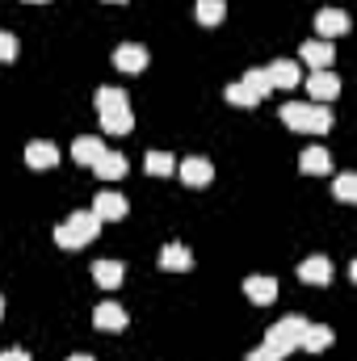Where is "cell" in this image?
Listing matches in <instances>:
<instances>
[{
	"mask_svg": "<svg viewBox=\"0 0 357 361\" xmlns=\"http://www.w3.org/2000/svg\"><path fill=\"white\" fill-rule=\"evenodd\" d=\"M122 105H131L122 89H97V109H122Z\"/></svg>",
	"mask_w": 357,
	"mask_h": 361,
	"instance_id": "25",
	"label": "cell"
},
{
	"mask_svg": "<svg viewBox=\"0 0 357 361\" xmlns=\"http://www.w3.org/2000/svg\"><path fill=\"white\" fill-rule=\"evenodd\" d=\"M332 55H337V51L328 47V38H311V42H303V59H307L315 72H320V68H328V63H332Z\"/></svg>",
	"mask_w": 357,
	"mask_h": 361,
	"instance_id": "19",
	"label": "cell"
},
{
	"mask_svg": "<svg viewBox=\"0 0 357 361\" xmlns=\"http://www.w3.org/2000/svg\"><path fill=\"white\" fill-rule=\"evenodd\" d=\"M92 277H97V286L118 290L122 277H126V269H122V261H97V265H92Z\"/></svg>",
	"mask_w": 357,
	"mask_h": 361,
	"instance_id": "21",
	"label": "cell"
},
{
	"mask_svg": "<svg viewBox=\"0 0 357 361\" xmlns=\"http://www.w3.org/2000/svg\"><path fill=\"white\" fill-rule=\"evenodd\" d=\"M0 315H4V298H0Z\"/></svg>",
	"mask_w": 357,
	"mask_h": 361,
	"instance_id": "31",
	"label": "cell"
},
{
	"mask_svg": "<svg viewBox=\"0 0 357 361\" xmlns=\"http://www.w3.org/2000/svg\"><path fill=\"white\" fill-rule=\"evenodd\" d=\"M298 277H303L307 286H328V281H332V261H328V257H307V261L298 265Z\"/></svg>",
	"mask_w": 357,
	"mask_h": 361,
	"instance_id": "10",
	"label": "cell"
},
{
	"mask_svg": "<svg viewBox=\"0 0 357 361\" xmlns=\"http://www.w3.org/2000/svg\"><path fill=\"white\" fill-rule=\"evenodd\" d=\"M332 336H337V332H332L328 324H307V328H303L298 349H307V353H324V349L332 345Z\"/></svg>",
	"mask_w": 357,
	"mask_h": 361,
	"instance_id": "13",
	"label": "cell"
},
{
	"mask_svg": "<svg viewBox=\"0 0 357 361\" xmlns=\"http://www.w3.org/2000/svg\"><path fill=\"white\" fill-rule=\"evenodd\" d=\"M68 361H92L89 353H76V357H68Z\"/></svg>",
	"mask_w": 357,
	"mask_h": 361,
	"instance_id": "30",
	"label": "cell"
},
{
	"mask_svg": "<svg viewBox=\"0 0 357 361\" xmlns=\"http://www.w3.org/2000/svg\"><path fill=\"white\" fill-rule=\"evenodd\" d=\"M303 328H307V319H298V315H286L282 324H273L265 336V345L277 353V357H286L290 349H298V341H303Z\"/></svg>",
	"mask_w": 357,
	"mask_h": 361,
	"instance_id": "4",
	"label": "cell"
},
{
	"mask_svg": "<svg viewBox=\"0 0 357 361\" xmlns=\"http://www.w3.org/2000/svg\"><path fill=\"white\" fill-rule=\"evenodd\" d=\"M143 164H147V173H152V177H169V173H177V160H173L169 152H147V160H143Z\"/></svg>",
	"mask_w": 357,
	"mask_h": 361,
	"instance_id": "23",
	"label": "cell"
},
{
	"mask_svg": "<svg viewBox=\"0 0 357 361\" xmlns=\"http://www.w3.org/2000/svg\"><path fill=\"white\" fill-rule=\"evenodd\" d=\"M97 231H101V219L92 210H76L68 223L55 227V244L68 248V252H76V248H89L92 240H97Z\"/></svg>",
	"mask_w": 357,
	"mask_h": 361,
	"instance_id": "2",
	"label": "cell"
},
{
	"mask_svg": "<svg viewBox=\"0 0 357 361\" xmlns=\"http://www.w3.org/2000/svg\"><path fill=\"white\" fill-rule=\"evenodd\" d=\"M109 4H122V0H109Z\"/></svg>",
	"mask_w": 357,
	"mask_h": 361,
	"instance_id": "32",
	"label": "cell"
},
{
	"mask_svg": "<svg viewBox=\"0 0 357 361\" xmlns=\"http://www.w3.org/2000/svg\"><path fill=\"white\" fill-rule=\"evenodd\" d=\"M265 92H269L265 68H253V72H244V80H236V85L227 89V101H231V105H261Z\"/></svg>",
	"mask_w": 357,
	"mask_h": 361,
	"instance_id": "3",
	"label": "cell"
},
{
	"mask_svg": "<svg viewBox=\"0 0 357 361\" xmlns=\"http://www.w3.org/2000/svg\"><path fill=\"white\" fill-rule=\"evenodd\" d=\"M92 324H97L101 332H122V328L131 324V315H126L118 302H101V307L92 311Z\"/></svg>",
	"mask_w": 357,
	"mask_h": 361,
	"instance_id": "9",
	"label": "cell"
},
{
	"mask_svg": "<svg viewBox=\"0 0 357 361\" xmlns=\"http://www.w3.org/2000/svg\"><path fill=\"white\" fill-rule=\"evenodd\" d=\"M181 180L185 185H193V189H206L210 180H214V169H210V160H202V156H189V160H181Z\"/></svg>",
	"mask_w": 357,
	"mask_h": 361,
	"instance_id": "6",
	"label": "cell"
},
{
	"mask_svg": "<svg viewBox=\"0 0 357 361\" xmlns=\"http://www.w3.org/2000/svg\"><path fill=\"white\" fill-rule=\"evenodd\" d=\"M0 361H34V357H30L25 349H4V353H0Z\"/></svg>",
	"mask_w": 357,
	"mask_h": 361,
	"instance_id": "29",
	"label": "cell"
},
{
	"mask_svg": "<svg viewBox=\"0 0 357 361\" xmlns=\"http://www.w3.org/2000/svg\"><path fill=\"white\" fill-rule=\"evenodd\" d=\"M101 126H105L109 135H126V130L135 126V114H131V105H122V109H101Z\"/></svg>",
	"mask_w": 357,
	"mask_h": 361,
	"instance_id": "20",
	"label": "cell"
},
{
	"mask_svg": "<svg viewBox=\"0 0 357 361\" xmlns=\"http://www.w3.org/2000/svg\"><path fill=\"white\" fill-rule=\"evenodd\" d=\"M282 122L290 130H307V135H324L332 130V114L320 101H286L282 105Z\"/></svg>",
	"mask_w": 357,
	"mask_h": 361,
	"instance_id": "1",
	"label": "cell"
},
{
	"mask_svg": "<svg viewBox=\"0 0 357 361\" xmlns=\"http://www.w3.org/2000/svg\"><path fill=\"white\" fill-rule=\"evenodd\" d=\"M101 152H105V143H101L97 135H80V139L72 143V160H76V164H97Z\"/></svg>",
	"mask_w": 357,
	"mask_h": 361,
	"instance_id": "17",
	"label": "cell"
},
{
	"mask_svg": "<svg viewBox=\"0 0 357 361\" xmlns=\"http://www.w3.org/2000/svg\"><path fill=\"white\" fill-rule=\"evenodd\" d=\"M265 76H269V89H294V85H303V72H298L294 59H273L265 68Z\"/></svg>",
	"mask_w": 357,
	"mask_h": 361,
	"instance_id": "5",
	"label": "cell"
},
{
	"mask_svg": "<svg viewBox=\"0 0 357 361\" xmlns=\"http://www.w3.org/2000/svg\"><path fill=\"white\" fill-rule=\"evenodd\" d=\"M315 30H320L324 38H337V34L349 30V13H341V8H320V13H315Z\"/></svg>",
	"mask_w": 357,
	"mask_h": 361,
	"instance_id": "11",
	"label": "cell"
},
{
	"mask_svg": "<svg viewBox=\"0 0 357 361\" xmlns=\"http://www.w3.org/2000/svg\"><path fill=\"white\" fill-rule=\"evenodd\" d=\"M126 210H131V206H126V197H122V193H114V189H101V193H97V202H92V214H97L101 223H105V219H126Z\"/></svg>",
	"mask_w": 357,
	"mask_h": 361,
	"instance_id": "7",
	"label": "cell"
},
{
	"mask_svg": "<svg viewBox=\"0 0 357 361\" xmlns=\"http://www.w3.org/2000/svg\"><path fill=\"white\" fill-rule=\"evenodd\" d=\"M30 4H42V0H30Z\"/></svg>",
	"mask_w": 357,
	"mask_h": 361,
	"instance_id": "33",
	"label": "cell"
},
{
	"mask_svg": "<svg viewBox=\"0 0 357 361\" xmlns=\"http://www.w3.org/2000/svg\"><path fill=\"white\" fill-rule=\"evenodd\" d=\"M160 269H169V273L193 269V252H189L185 244H169V248L160 252Z\"/></svg>",
	"mask_w": 357,
	"mask_h": 361,
	"instance_id": "18",
	"label": "cell"
},
{
	"mask_svg": "<svg viewBox=\"0 0 357 361\" xmlns=\"http://www.w3.org/2000/svg\"><path fill=\"white\" fill-rule=\"evenodd\" d=\"M227 17V4L223 0H198V21L202 25H219Z\"/></svg>",
	"mask_w": 357,
	"mask_h": 361,
	"instance_id": "24",
	"label": "cell"
},
{
	"mask_svg": "<svg viewBox=\"0 0 357 361\" xmlns=\"http://www.w3.org/2000/svg\"><path fill=\"white\" fill-rule=\"evenodd\" d=\"M25 164L38 169V173H42V169H55V164H59V147L47 143V139H34V143L25 147Z\"/></svg>",
	"mask_w": 357,
	"mask_h": 361,
	"instance_id": "8",
	"label": "cell"
},
{
	"mask_svg": "<svg viewBox=\"0 0 357 361\" xmlns=\"http://www.w3.org/2000/svg\"><path fill=\"white\" fill-rule=\"evenodd\" d=\"M332 189H337V197H341V202H353V197H357V177H353V173H341Z\"/></svg>",
	"mask_w": 357,
	"mask_h": 361,
	"instance_id": "26",
	"label": "cell"
},
{
	"mask_svg": "<svg viewBox=\"0 0 357 361\" xmlns=\"http://www.w3.org/2000/svg\"><path fill=\"white\" fill-rule=\"evenodd\" d=\"M307 89H311V97H315V101L324 105V101H332V97L341 92V80H337V76H332L328 68H320V72H315V76L307 80Z\"/></svg>",
	"mask_w": 357,
	"mask_h": 361,
	"instance_id": "14",
	"label": "cell"
},
{
	"mask_svg": "<svg viewBox=\"0 0 357 361\" xmlns=\"http://www.w3.org/2000/svg\"><path fill=\"white\" fill-rule=\"evenodd\" d=\"M248 361H282V357H277L269 345H261V349H253V353H248Z\"/></svg>",
	"mask_w": 357,
	"mask_h": 361,
	"instance_id": "28",
	"label": "cell"
},
{
	"mask_svg": "<svg viewBox=\"0 0 357 361\" xmlns=\"http://www.w3.org/2000/svg\"><path fill=\"white\" fill-rule=\"evenodd\" d=\"M244 294H248L257 307H269V302L277 298V281L265 277V273H261V277H248V281H244Z\"/></svg>",
	"mask_w": 357,
	"mask_h": 361,
	"instance_id": "15",
	"label": "cell"
},
{
	"mask_svg": "<svg viewBox=\"0 0 357 361\" xmlns=\"http://www.w3.org/2000/svg\"><path fill=\"white\" fill-rule=\"evenodd\" d=\"M298 164H303V173H332V156H328V147H307Z\"/></svg>",
	"mask_w": 357,
	"mask_h": 361,
	"instance_id": "22",
	"label": "cell"
},
{
	"mask_svg": "<svg viewBox=\"0 0 357 361\" xmlns=\"http://www.w3.org/2000/svg\"><path fill=\"white\" fill-rule=\"evenodd\" d=\"M92 173H97L101 180L126 177V156H118V152H109V147H105V152H101V160L92 164Z\"/></svg>",
	"mask_w": 357,
	"mask_h": 361,
	"instance_id": "16",
	"label": "cell"
},
{
	"mask_svg": "<svg viewBox=\"0 0 357 361\" xmlns=\"http://www.w3.org/2000/svg\"><path fill=\"white\" fill-rule=\"evenodd\" d=\"M8 59H17V38L8 30H0V63H8Z\"/></svg>",
	"mask_w": 357,
	"mask_h": 361,
	"instance_id": "27",
	"label": "cell"
},
{
	"mask_svg": "<svg viewBox=\"0 0 357 361\" xmlns=\"http://www.w3.org/2000/svg\"><path fill=\"white\" fill-rule=\"evenodd\" d=\"M114 68H118V72H143V68H147V51L135 47V42H126V47L114 51Z\"/></svg>",
	"mask_w": 357,
	"mask_h": 361,
	"instance_id": "12",
	"label": "cell"
}]
</instances>
